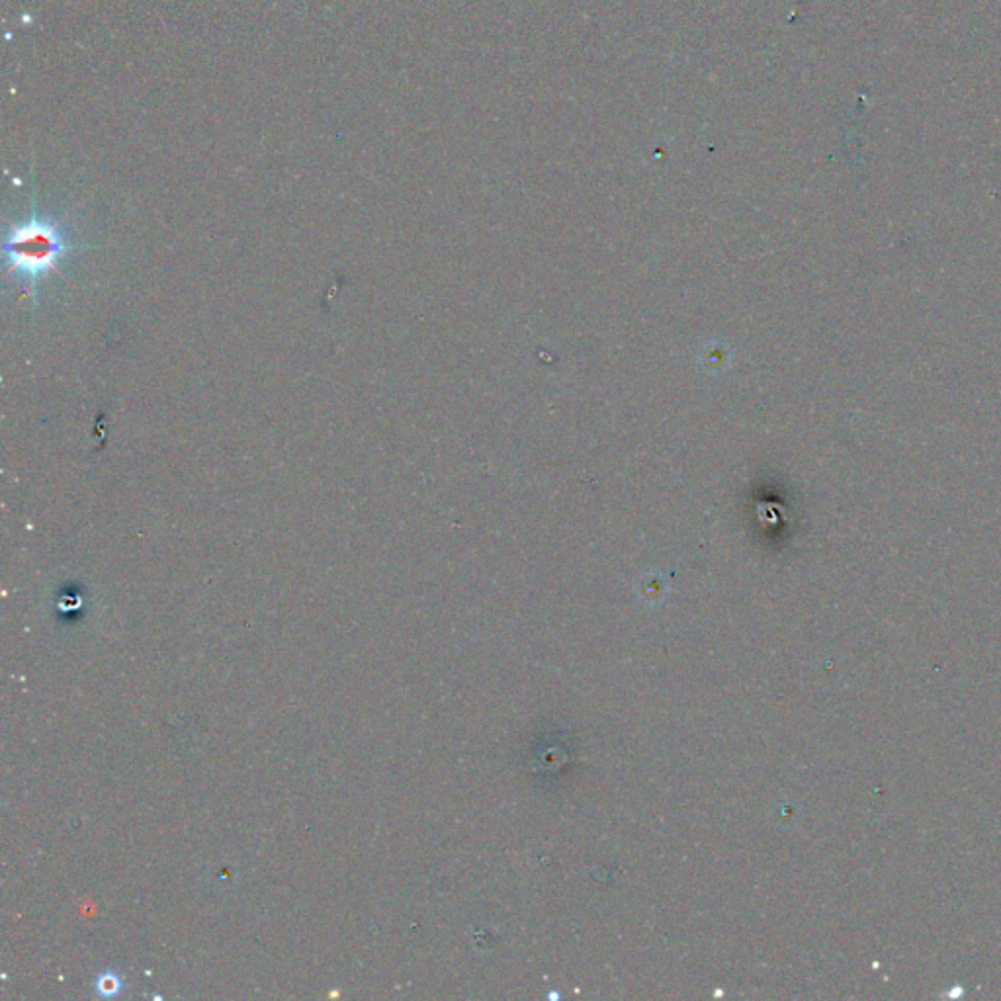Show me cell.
Segmentation results:
<instances>
[{"label": "cell", "instance_id": "6da1fadb", "mask_svg": "<svg viewBox=\"0 0 1001 1001\" xmlns=\"http://www.w3.org/2000/svg\"><path fill=\"white\" fill-rule=\"evenodd\" d=\"M4 251L12 270L36 278L55 266L57 259L65 253V243L57 227L32 219L10 229Z\"/></svg>", "mask_w": 1001, "mask_h": 1001}, {"label": "cell", "instance_id": "7a4b0ae2", "mask_svg": "<svg viewBox=\"0 0 1001 1001\" xmlns=\"http://www.w3.org/2000/svg\"><path fill=\"white\" fill-rule=\"evenodd\" d=\"M120 988H122L120 980H118L114 974H110V972L102 974V976L98 978V982H96V990H98V994H100V996H104V998H114V996L120 992Z\"/></svg>", "mask_w": 1001, "mask_h": 1001}]
</instances>
